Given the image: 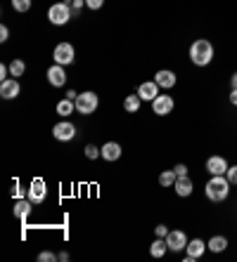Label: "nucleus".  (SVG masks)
<instances>
[{
  "label": "nucleus",
  "mask_w": 237,
  "mask_h": 262,
  "mask_svg": "<svg viewBox=\"0 0 237 262\" xmlns=\"http://www.w3.org/2000/svg\"><path fill=\"white\" fill-rule=\"evenodd\" d=\"M230 182L225 175H211L209 182H206L204 192H206V199L213 201V203H223V201L230 196Z\"/></svg>",
  "instance_id": "f257e3e1"
},
{
  "label": "nucleus",
  "mask_w": 237,
  "mask_h": 262,
  "mask_svg": "<svg viewBox=\"0 0 237 262\" xmlns=\"http://www.w3.org/2000/svg\"><path fill=\"white\" fill-rule=\"evenodd\" d=\"M190 62L195 66H209L213 62V45L206 38H197L190 45Z\"/></svg>",
  "instance_id": "f03ea898"
},
{
  "label": "nucleus",
  "mask_w": 237,
  "mask_h": 262,
  "mask_svg": "<svg viewBox=\"0 0 237 262\" xmlns=\"http://www.w3.org/2000/svg\"><path fill=\"white\" fill-rule=\"evenodd\" d=\"M69 5H71V0H62V3H55L52 8L47 10V19H50V24L64 26V24L69 22L71 17H74V10H71Z\"/></svg>",
  "instance_id": "7ed1b4c3"
},
{
  "label": "nucleus",
  "mask_w": 237,
  "mask_h": 262,
  "mask_svg": "<svg viewBox=\"0 0 237 262\" xmlns=\"http://www.w3.org/2000/svg\"><path fill=\"white\" fill-rule=\"evenodd\" d=\"M97 107H100V97L95 93H81L79 97H76V111H79L81 116H90L97 111Z\"/></svg>",
  "instance_id": "20e7f679"
},
{
  "label": "nucleus",
  "mask_w": 237,
  "mask_h": 262,
  "mask_svg": "<svg viewBox=\"0 0 237 262\" xmlns=\"http://www.w3.org/2000/svg\"><path fill=\"white\" fill-rule=\"evenodd\" d=\"M74 54H76L74 45L64 40V43H57V45H55V52H52V59H55V64H60V66H69V64L74 62Z\"/></svg>",
  "instance_id": "39448f33"
},
{
  "label": "nucleus",
  "mask_w": 237,
  "mask_h": 262,
  "mask_svg": "<svg viewBox=\"0 0 237 262\" xmlns=\"http://www.w3.org/2000/svg\"><path fill=\"white\" fill-rule=\"evenodd\" d=\"M52 137L57 142H71L76 137V125L69 123V121H60V123L52 125Z\"/></svg>",
  "instance_id": "423d86ee"
},
{
  "label": "nucleus",
  "mask_w": 237,
  "mask_h": 262,
  "mask_svg": "<svg viewBox=\"0 0 237 262\" xmlns=\"http://www.w3.org/2000/svg\"><path fill=\"white\" fill-rule=\"evenodd\" d=\"M188 236H185V231L181 229H171L168 231V236H166V246H168V250H173V253H181L183 248L188 246Z\"/></svg>",
  "instance_id": "0eeeda50"
},
{
  "label": "nucleus",
  "mask_w": 237,
  "mask_h": 262,
  "mask_svg": "<svg viewBox=\"0 0 237 262\" xmlns=\"http://www.w3.org/2000/svg\"><path fill=\"white\" fill-rule=\"evenodd\" d=\"M173 107H175V102L171 95H157V100L152 102V111L157 116H168L173 111Z\"/></svg>",
  "instance_id": "6e6552de"
},
{
  "label": "nucleus",
  "mask_w": 237,
  "mask_h": 262,
  "mask_svg": "<svg viewBox=\"0 0 237 262\" xmlns=\"http://www.w3.org/2000/svg\"><path fill=\"white\" fill-rule=\"evenodd\" d=\"M206 243L202 239H190L188 246H185V262H197L202 255H204Z\"/></svg>",
  "instance_id": "1a4fd4ad"
},
{
  "label": "nucleus",
  "mask_w": 237,
  "mask_h": 262,
  "mask_svg": "<svg viewBox=\"0 0 237 262\" xmlns=\"http://www.w3.org/2000/svg\"><path fill=\"white\" fill-rule=\"evenodd\" d=\"M230 168V163L223 156H209L206 158V172L209 175H225Z\"/></svg>",
  "instance_id": "9d476101"
},
{
  "label": "nucleus",
  "mask_w": 237,
  "mask_h": 262,
  "mask_svg": "<svg viewBox=\"0 0 237 262\" xmlns=\"http://www.w3.org/2000/svg\"><path fill=\"white\" fill-rule=\"evenodd\" d=\"M19 93H22V85L17 78H8V80L0 83V97L3 100H15V97H19Z\"/></svg>",
  "instance_id": "9b49d317"
},
{
  "label": "nucleus",
  "mask_w": 237,
  "mask_h": 262,
  "mask_svg": "<svg viewBox=\"0 0 237 262\" xmlns=\"http://www.w3.org/2000/svg\"><path fill=\"white\" fill-rule=\"evenodd\" d=\"M47 196V189H45V180L43 178H36L29 185V199L33 201V203H43Z\"/></svg>",
  "instance_id": "f8f14e48"
},
{
  "label": "nucleus",
  "mask_w": 237,
  "mask_h": 262,
  "mask_svg": "<svg viewBox=\"0 0 237 262\" xmlns=\"http://www.w3.org/2000/svg\"><path fill=\"white\" fill-rule=\"evenodd\" d=\"M47 83L52 85V88H62L64 83H67V73H64V66H60V64H52L50 69H47Z\"/></svg>",
  "instance_id": "ddd939ff"
},
{
  "label": "nucleus",
  "mask_w": 237,
  "mask_h": 262,
  "mask_svg": "<svg viewBox=\"0 0 237 262\" xmlns=\"http://www.w3.org/2000/svg\"><path fill=\"white\" fill-rule=\"evenodd\" d=\"M175 80H178V78H175V73L171 69H161L154 73V83H157L159 88H164V90H171L175 85Z\"/></svg>",
  "instance_id": "4468645a"
},
{
  "label": "nucleus",
  "mask_w": 237,
  "mask_h": 262,
  "mask_svg": "<svg viewBox=\"0 0 237 262\" xmlns=\"http://www.w3.org/2000/svg\"><path fill=\"white\" fill-rule=\"evenodd\" d=\"M138 95H140V100H145V102H154L159 95V85L154 83V80H147V83H142L140 88H138Z\"/></svg>",
  "instance_id": "2eb2a0df"
},
{
  "label": "nucleus",
  "mask_w": 237,
  "mask_h": 262,
  "mask_svg": "<svg viewBox=\"0 0 237 262\" xmlns=\"http://www.w3.org/2000/svg\"><path fill=\"white\" fill-rule=\"evenodd\" d=\"M173 189H175V194H178V196H183V199H185V196H190V194L195 192V185H192V180H190L188 175H183V178L175 180Z\"/></svg>",
  "instance_id": "dca6fc26"
},
{
  "label": "nucleus",
  "mask_w": 237,
  "mask_h": 262,
  "mask_svg": "<svg viewBox=\"0 0 237 262\" xmlns=\"http://www.w3.org/2000/svg\"><path fill=\"white\" fill-rule=\"evenodd\" d=\"M102 158L104 161H118L121 158V144L118 142H107L102 147Z\"/></svg>",
  "instance_id": "f3484780"
},
{
  "label": "nucleus",
  "mask_w": 237,
  "mask_h": 262,
  "mask_svg": "<svg viewBox=\"0 0 237 262\" xmlns=\"http://www.w3.org/2000/svg\"><path fill=\"white\" fill-rule=\"evenodd\" d=\"M33 208V201L31 199H19L15 203V217H19V220H26L29 217V213H31Z\"/></svg>",
  "instance_id": "a211bd4d"
},
{
  "label": "nucleus",
  "mask_w": 237,
  "mask_h": 262,
  "mask_svg": "<svg viewBox=\"0 0 237 262\" xmlns=\"http://www.w3.org/2000/svg\"><path fill=\"white\" fill-rule=\"evenodd\" d=\"M55 111H57V114H60V116H62V118H67V116H71V114H74V111H76V102H74V100H69V97H64V100H60V102H57Z\"/></svg>",
  "instance_id": "6ab92c4d"
},
{
  "label": "nucleus",
  "mask_w": 237,
  "mask_h": 262,
  "mask_svg": "<svg viewBox=\"0 0 237 262\" xmlns=\"http://www.w3.org/2000/svg\"><path fill=\"white\" fill-rule=\"evenodd\" d=\"M206 248H209L211 253H223V250L228 248V239H225V236H211V239L206 241Z\"/></svg>",
  "instance_id": "aec40b11"
},
{
  "label": "nucleus",
  "mask_w": 237,
  "mask_h": 262,
  "mask_svg": "<svg viewBox=\"0 0 237 262\" xmlns=\"http://www.w3.org/2000/svg\"><path fill=\"white\" fill-rule=\"evenodd\" d=\"M140 95L135 93V95H128L126 100H124V109H126L128 114H138L140 111Z\"/></svg>",
  "instance_id": "412c9836"
},
{
  "label": "nucleus",
  "mask_w": 237,
  "mask_h": 262,
  "mask_svg": "<svg viewBox=\"0 0 237 262\" xmlns=\"http://www.w3.org/2000/svg\"><path fill=\"white\" fill-rule=\"evenodd\" d=\"M166 248H168V246H166V239H157V241H154V243L150 246V255H152V257H164V255H166Z\"/></svg>",
  "instance_id": "4be33fe9"
},
{
  "label": "nucleus",
  "mask_w": 237,
  "mask_h": 262,
  "mask_svg": "<svg viewBox=\"0 0 237 262\" xmlns=\"http://www.w3.org/2000/svg\"><path fill=\"white\" fill-rule=\"evenodd\" d=\"M178 175H175V170H164L161 175H159V185L161 187H173Z\"/></svg>",
  "instance_id": "5701e85b"
},
{
  "label": "nucleus",
  "mask_w": 237,
  "mask_h": 262,
  "mask_svg": "<svg viewBox=\"0 0 237 262\" xmlns=\"http://www.w3.org/2000/svg\"><path fill=\"white\" fill-rule=\"evenodd\" d=\"M24 71H26V64H24L22 59H12V62H10V76L12 78L24 76Z\"/></svg>",
  "instance_id": "b1692460"
},
{
  "label": "nucleus",
  "mask_w": 237,
  "mask_h": 262,
  "mask_svg": "<svg viewBox=\"0 0 237 262\" xmlns=\"http://www.w3.org/2000/svg\"><path fill=\"white\" fill-rule=\"evenodd\" d=\"M12 8H15V12H29L31 10V0H12Z\"/></svg>",
  "instance_id": "393cba45"
},
{
  "label": "nucleus",
  "mask_w": 237,
  "mask_h": 262,
  "mask_svg": "<svg viewBox=\"0 0 237 262\" xmlns=\"http://www.w3.org/2000/svg\"><path fill=\"white\" fill-rule=\"evenodd\" d=\"M83 154H86V158L93 161V158H97V156H102V149H97L95 144H88V147L83 149Z\"/></svg>",
  "instance_id": "a878e982"
},
{
  "label": "nucleus",
  "mask_w": 237,
  "mask_h": 262,
  "mask_svg": "<svg viewBox=\"0 0 237 262\" xmlns=\"http://www.w3.org/2000/svg\"><path fill=\"white\" fill-rule=\"evenodd\" d=\"M12 196H15L17 201H19V199H29V192H24L22 187H19V182H15V189H12Z\"/></svg>",
  "instance_id": "bb28decb"
},
{
  "label": "nucleus",
  "mask_w": 237,
  "mask_h": 262,
  "mask_svg": "<svg viewBox=\"0 0 237 262\" xmlns=\"http://www.w3.org/2000/svg\"><path fill=\"white\" fill-rule=\"evenodd\" d=\"M55 260H60L55 253H50V250H43V253L38 255V262H55Z\"/></svg>",
  "instance_id": "cd10ccee"
},
{
  "label": "nucleus",
  "mask_w": 237,
  "mask_h": 262,
  "mask_svg": "<svg viewBox=\"0 0 237 262\" xmlns=\"http://www.w3.org/2000/svg\"><path fill=\"white\" fill-rule=\"evenodd\" d=\"M225 178H228L230 185H237V165H230L228 172H225Z\"/></svg>",
  "instance_id": "c85d7f7f"
},
{
  "label": "nucleus",
  "mask_w": 237,
  "mask_h": 262,
  "mask_svg": "<svg viewBox=\"0 0 237 262\" xmlns=\"http://www.w3.org/2000/svg\"><path fill=\"white\" fill-rule=\"evenodd\" d=\"M86 8V0H71V10H74V17H79V12Z\"/></svg>",
  "instance_id": "c756f323"
},
{
  "label": "nucleus",
  "mask_w": 237,
  "mask_h": 262,
  "mask_svg": "<svg viewBox=\"0 0 237 262\" xmlns=\"http://www.w3.org/2000/svg\"><path fill=\"white\" fill-rule=\"evenodd\" d=\"M168 231H171V229H166V224H157V227H154L157 239H166V236H168Z\"/></svg>",
  "instance_id": "7c9ffc66"
},
{
  "label": "nucleus",
  "mask_w": 237,
  "mask_h": 262,
  "mask_svg": "<svg viewBox=\"0 0 237 262\" xmlns=\"http://www.w3.org/2000/svg\"><path fill=\"white\" fill-rule=\"evenodd\" d=\"M104 5V0H86V8L88 10H100Z\"/></svg>",
  "instance_id": "2f4dec72"
},
{
  "label": "nucleus",
  "mask_w": 237,
  "mask_h": 262,
  "mask_svg": "<svg viewBox=\"0 0 237 262\" xmlns=\"http://www.w3.org/2000/svg\"><path fill=\"white\" fill-rule=\"evenodd\" d=\"M173 170H175V175H178V178L188 175V165H185V163H178V165H173Z\"/></svg>",
  "instance_id": "473e14b6"
},
{
  "label": "nucleus",
  "mask_w": 237,
  "mask_h": 262,
  "mask_svg": "<svg viewBox=\"0 0 237 262\" xmlns=\"http://www.w3.org/2000/svg\"><path fill=\"white\" fill-rule=\"evenodd\" d=\"M8 38H10V29H8V26H0V40L5 43Z\"/></svg>",
  "instance_id": "72a5a7b5"
},
{
  "label": "nucleus",
  "mask_w": 237,
  "mask_h": 262,
  "mask_svg": "<svg viewBox=\"0 0 237 262\" xmlns=\"http://www.w3.org/2000/svg\"><path fill=\"white\" fill-rule=\"evenodd\" d=\"M8 73H10V66H0V80H8Z\"/></svg>",
  "instance_id": "f704fd0d"
},
{
  "label": "nucleus",
  "mask_w": 237,
  "mask_h": 262,
  "mask_svg": "<svg viewBox=\"0 0 237 262\" xmlns=\"http://www.w3.org/2000/svg\"><path fill=\"white\" fill-rule=\"evenodd\" d=\"M230 90H237V71L230 76Z\"/></svg>",
  "instance_id": "c9c22d12"
},
{
  "label": "nucleus",
  "mask_w": 237,
  "mask_h": 262,
  "mask_svg": "<svg viewBox=\"0 0 237 262\" xmlns=\"http://www.w3.org/2000/svg\"><path fill=\"white\" fill-rule=\"evenodd\" d=\"M230 104L237 107V90H230Z\"/></svg>",
  "instance_id": "e433bc0d"
},
{
  "label": "nucleus",
  "mask_w": 237,
  "mask_h": 262,
  "mask_svg": "<svg viewBox=\"0 0 237 262\" xmlns=\"http://www.w3.org/2000/svg\"><path fill=\"white\" fill-rule=\"evenodd\" d=\"M79 95H81V93H76V90H69V93H67V97L76 102V97H79Z\"/></svg>",
  "instance_id": "4c0bfd02"
},
{
  "label": "nucleus",
  "mask_w": 237,
  "mask_h": 262,
  "mask_svg": "<svg viewBox=\"0 0 237 262\" xmlns=\"http://www.w3.org/2000/svg\"><path fill=\"white\" fill-rule=\"evenodd\" d=\"M57 257H60V260H62V262H67V260H69V253H60V255H57Z\"/></svg>",
  "instance_id": "58836bf2"
}]
</instances>
